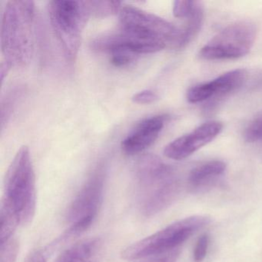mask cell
<instances>
[{
  "label": "cell",
  "instance_id": "52a82bcc",
  "mask_svg": "<svg viewBox=\"0 0 262 262\" xmlns=\"http://www.w3.org/2000/svg\"><path fill=\"white\" fill-rule=\"evenodd\" d=\"M105 178V168L99 165L75 196L67 212L70 226L62 237L63 240L82 234L93 225L103 200Z\"/></svg>",
  "mask_w": 262,
  "mask_h": 262
},
{
  "label": "cell",
  "instance_id": "4fadbf2b",
  "mask_svg": "<svg viewBox=\"0 0 262 262\" xmlns=\"http://www.w3.org/2000/svg\"><path fill=\"white\" fill-rule=\"evenodd\" d=\"M226 170V164L222 161H209L193 168L188 176V182L193 188H202L211 184Z\"/></svg>",
  "mask_w": 262,
  "mask_h": 262
},
{
  "label": "cell",
  "instance_id": "44dd1931",
  "mask_svg": "<svg viewBox=\"0 0 262 262\" xmlns=\"http://www.w3.org/2000/svg\"><path fill=\"white\" fill-rule=\"evenodd\" d=\"M25 262H47V254L43 251L36 250L27 257Z\"/></svg>",
  "mask_w": 262,
  "mask_h": 262
},
{
  "label": "cell",
  "instance_id": "6da1fadb",
  "mask_svg": "<svg viewBox=\"0 0 262 262\" xmlns=\"http://www.w3.org/2000/svg\"><path fill=\"white\" fill-rule=\"evenodd\" d=\"M119 36L138 55L182 48V30L152 13L125 5L119 11Z\"/></svg>",
  "mask_w": 262,
  "mask_h": 262
},
{
  "label": "cell",
  "instance_id": "ba28073f",
  "mask_svg": "<svg viewBox=\"0 0 262 262\" xmlns=\"http://www.w3.org/2000/svg\"><path fill=\"white\" fill-rule=\"evenodd\" d=\"M255 26L237 22L217 33L201 50L199 56L206 60H222L242 57L249 53L256 39Z\"/></svg>",
  "mask_w": 262,
  "mask_h": 262
},
{
  "label": "cell",
  "instance_id": "5bb4252c",
  "mask_svg": "<svg viewBox=\"0 0 262 262\" xmlns=\"http://www.w3.org/2000/svg\"><path fill=\"white\" fill-rule=\"evenodd\" d=\"M91 16L105 17L119 13L122 3L119 1H87Z\"/></svg>",
  "mask_w": 262,
  "mask_h": 262
},
{
  "label": "cell",
  "instance_id": "8992f818",
  "mask_svg": "<svg viewBox=\"0 0 262 262\" xmlns=\"http://www.w3.org/2000/svg\"><path fill=\"white\" fill-rule=\"evenodd\" d=\"M53 32L69 60L76 59L82 42V34L90 17L87 1L54 0L49 5Z\"/></svg>",
  "mask_w": 262,
  "mask_h": 262
},
{
  "label": "cell",
  "instance_id": "8fae6325",
  "mask_svg": "<svg viewBox=\"0 0 262 262\" xmlns=\"http://www.w3.org/2000/svg\"><path fill=\"white\" fill-rule=\"evenodd\" d=\"M165 121V116H153L142 120L122 141V151L133 156L151 146L162 132Z\"/></svg>",
  "mask_w": 262,
  "mask_h": 262
},
{
  "label": "cell",
  "instance_id": "277c9868",
  "mask_svg": "<svg viewBox=\"0 0 262 262\" xmlns=\"http://www.w3.org/2000/svg\"><path fill=\"white\" fill-rule=\"evenodd\" d=\"M1 205L16 213L21 225H28L34 219L36 174L30 148L27 145L18 150L7 170Z\"/></svg>",
  "mask_w": 262,
  "mask_h": 262
},
{
  "label": "cell",
  "instance_id": "5b68a950",
  "mask_svg": "<svg viewBox=\"0 0 262 262\" xmlns=\"http://www.w3.org/2000/svg\"><path fill=\"white\" fill-rule=\"evenodd\" d=\"M211 221V217L206 215H194L181 219L132 244L122 251V257L124 260H139L176 249Z\"/></svg>",
  "mask_w": 262,
  "mask_h": 262
},
{
  "label": "cell",
  "instance_id": "ac0fdd59",
  "mask_svg": "<svg viewBox=\"0 0 262 262\" xmlns=\"http://www.w3.org/2000/svg\"><path fill=\"white\" fill-rule=\"evenodd\" d=\"M209 235L208 234H203L199 237L194 246L193 251V260L194 262H203L206 257L208 252V245H209Z\"/></svg>",
  "mask_w": 262,
  "mask_h": 262
},
{
  "label": "cell",
  "instance_id": "3957f363",
  "mask_svg": "<svg viewBox=\"0 0 262 262\" xmlns=\"http://www.w3.org/2000/svg\"><path fill=\"white\" fill-rule=\"evenodd\" d=\"M35 4L11 0L6 4L1 25V48L4 62L10 67H26L34 52Z\"/></svg>",
  "mask_w": 262,
  "mask_h": 262
},
{
  "label": "cell",
  "instance_id": "7c38bea8",
  "mask_svg": "<svg viewBox=\"0 0 262 262\" xmlns=\"http://www.w3.org/2000/svg\"><path fill=\"white\" fill-rule=\"evenodd\" d=\"M102 245L99 237L84 239L66 250L56 262H97Z\"/></svg>",
  "mask_w": 262,
  "mask_h": 262
},
{
  "label": "cell",
  "instance_id": "9a60e30c",
  "mask_svg": "<svg viewBox=\"0 0 262 262\" xmlns=\"http://www.w3.org/2000/svg\"><path fill=\"white\" fill-rule=\"evenodd\" d=\"M19 248V242L14 237L1 244L0 262H16Z\"/></svg>",
  "mask_w": 262,
  "mask_h": 262
},
{
  "label": "cell",
  "instance_id": "7a4b0ae2",
  "mask_svg": "<svg viewBox=\"0 0 262 262\" xmlns=\"http://www.w3.org/2000/svg\"><path fill=\"white\" fill-rule=\"evenodd\" d=\"M136 178L138 205L146 217L166 209L180 194V185L172 170L157 156L141 157L136 165Z\"/></svg>",
  "mask_w": 262,
  "mask_h": 262
},
{
  "label": "cell",
  "instance_id": "9c48e42d",
  "mask_svg": "<svg viewBox=\"0 0 262 262\" xmlns=\"http://www.w3.org/2000/svg\"><path fill=\"white\" fill-rule=\"evenodd\" d=\"M223 128L217 121L205 122L191 133L178 138L168 144L164 154L168 159L182 160L215 139Z\"/></svg>",
  "mask_w": 262,
  "mask_h": 262
},
{
  "label": "cell",
  "instance_id": "d6986e66",
  "mask_svg": "<svg viewBox=\"0 0 262 262\" xmlns=\"http://www.w3.org/2000/svg\"><path fill=\"white\" fill-rule=\"evenodd\" d=\"M180 253V248H178L168 252L145 257V260L141 262H176Z\"/></svg>",
  "mask_w": 262,
  "mask_h": 262
},
{
  "label": "cell",
  "instance_id": "ffe728a7",
  "mask_svg": "<svg viewBox=\"0 0 262 262\" xmlns=\"http://www.w3.org/2000/svg\"><path fill=\"white\" fill-rule=\"evenodd\" d=\"M158 99H159V96L151 90H143V91L139 92L132 98V100L135 103L141 104V105L152 103Z\"/></svg>",
  "mask_w": 262,
  "mask_h": 262
},
{
  "label": "cell",
  "instance_id": "30bf717a",
  "mask_svg": "<svg viewBox=\"0 0 262 262\" xmlns=\"http://www.w3.org/2000/svg\"><path fill=\"white\" fill-rule=\"evenodd\" d=\"M246 76L247 73L244 70L228 72L210 82L190 89L187 93V99L191 103H198L212 97L225 96L240 87Z\"/></svg>",
  "mask_w": 262,
  "mask_h": 262
},
{
  "label": "cell",
  "instance_id": "2e32d148",
  "mask_svg": "<svg viewBox=\"0 0 262 262\" xmlns=\"http://www.w3.org/2000/svg\"><path fill=\"white\" fill-rule=\"evenodd\" d=\"M199 3L197 1H183V0L176 1L173 5L174 16L179 19H188L195 10Z\"/></svg>",
  "mask_w": 262,
  "mask_h": 262
},
{
  "label": "cell",
  "instance_id": "e0dca14e",
  "mask_svg": "<svg viewBox=\"0 0 262 262\" xmlns=\"http://www.w3.org/2000/svg\"><path fill=\"white\" fill-rule=\"evenodd\" d=\"M245 137L249 142H257L262 139V113L249 124L245 130Z\"/></svg>",
  "mask_w": 262,
  "mask_h": 262
}]
</instances>
